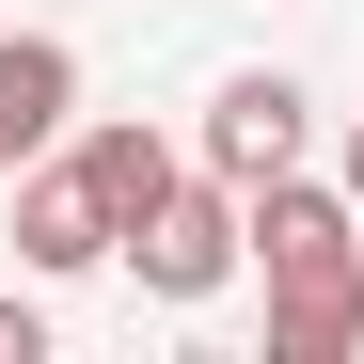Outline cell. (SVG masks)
Returning a JSON list of instances; mask_svg holds the SVG:
<instances>
[{
    "instance_id": "1",
    "label": "cell",
    "mask_w": 364,
    "mask_h": 364,
    "mask_svg": "<svg viewBox=\"0 0 364 364\" xmlns=\"http://www.w3.org/2000/svg\"><path fill=\"white\" fill-rule=\"evenodd\" d=\"M254 254V191L237 174H191L143 237H127V269H143V301H222V269Z\"/></svg>"
},
{
    "instance_id": "2",
    "label": "cell",
    "mask_w": 364,
    "mask_h": 364,
    "mask_svg": "<svg viewBox=\"0 0 364 364\" xmlns=\"http://www.w3.org/2000/svg\"><path fill=\"white\" fill-rule=\"evenodd\" d=\"M301 127H317V111H301V80H285V64L222 80V95H206V174L269 191V174H301Z\"/></svg>"
},
{
    "instance_id": "3",
    "label": "cell",
    "mask_w": 364,
    "mask_h": 364,
    "mask_svg": "<svg viewBox=\"0 0 364 364\" xmlns=\"http://www.w3.org/2000/svg\"><path fill=\"white\" fill-rule=\"evenodd\" d=\"M64 127H80V48L64 32H0V174L48 159Z\"/></svg>"
},
{
    "instance_id": "4",
    "label": "cell",
    "mask_w": 364,
    "mask_h": 364,
    "mask_svg": "<svg viewBox=\"0 0 364 364\" xmlns=\"http://www.w3.org/2000/svg\"><path fill=\"white\" fill-rule=\"evenodd\" d=\"M348 348H364V254L269 269V364H348Z\"/></svg>"
},
{
    "instance_id": "5",
    "label": "cell",
    "mask_w": 364,
    "mask_h": 364,
    "mask_svg": "<svg viewBox=\"0 0 364 364\" xmlns=\"http://www.w3.org/2000/svg\"><path fill=\"white\" fill-rule=\"evenodd\" d=\"M80 191L111 206V237H143L174 191H191V159H174L159 127H127V111H111V127H80Z\"/></svg>"
},
{
    "instance_id": "6",
    "label": "cell",
    "mask_w": 364,
    "mask_h": 364,
    "mask_svg": "<svg viewBox=\"0 0 364 364\" xmlns=\"http://www.w3.org/2000/svg\"><path fill=\"white\" fill-rule=\"evenodd\" d=\"M333 254H364L348 174H333V191H317V174H269V191H254V269H333Z\"/></svg>"
},
{
    "instance_id": "7",
    "label": "cell",
    "mask_w": 364,
    "mask_h": 364,
    "mask_svg": "<svg viewBox=\"0 0 364 364\" xmlns=\"http://www.w3.org/2000/svg\"><path fill=\"white\" fill-rule=\"evenodd\" d=\"M16 254L64 285V269H95V254H127V237H111V206L80 191V159H48V174H16Z\"/></svg>"
},
{
    "instance_id": "8",
    "label": "cell",
    "mask_w": 364,
    "mask_h": 364,
    "mask_svg": "<svg viewBox=\"0 0 364 364\" xmlns=\"http://www.w3.org/2000/svg\"><path fill=\"white\" fill-rule=\"evenodd\" d=\"M0 364H48V317H32V301H0Z\"/></svg>"
},
{
    "instance_id": "9",
    "label": "cell",
    "mask_w": 364,
    "mask_h": 364,
    "mask_svg": "<svg viewBox=\"0 0 364 364\" xmlns=\"http://www.w3.org/2000/svg\"><path fill=\"white\" fill-rule=\"evenodd\" d=\"M348 206H364V127H348Z\"/></svg>"
}]
</instances>
